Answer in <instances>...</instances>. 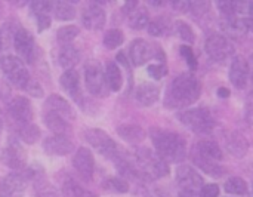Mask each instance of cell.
I'll use <instances>...</instances> for the list:
<instances>
[{
    "mask_svg": "<svg viewBox=\"0 0 253 197\" xmlns=\"http://www.w3.org/2000/svg\"><path fill=\"white\" fill-rule=\"evenodd\" d=\"M31 12L37 16V15H49V12H52V1H46V0H36L30 4Z\"/></svg>",
    "mask_w": 253,
    "mask_h": 197,
    "instance_id": "cell-38",
    "label": "cell"
},
{
    "mask_svg": "<svg viewBox=\"0 0 253 197\" xmlns=\"http://www.w3.org/2000/svg\"><path fill=\"white\" fill-rule=\"evenodd\" d=\"M1 162L7 168H10V169H24L25 165H27V154H25L24 148L18 143L12 141L3 150V153H1Z\"/></svg>",
    "mask_w": 253,
    "mask_h": 197,
    "instance_id": "cell-12",
    "label": "cell"
},
{
    "mask_svg": "<svg viewBox=\"0 0 253 197\" xmlns=\"http://www.w3.org/2000/svg\"><path fill=\"white\" fill-rule=\"evenodd\" d=\"M249 79V64L243 56H236L230 67V80L237 89H243Z\"/></svg>",
    "mask_w": 253,
    "mask_h": 197,
    "instance_id": "cell-15",
    "label": "cell"
},
{
    "mask_svg": "<svg viewBox=\"0 0 253 197\" xmlns=\"http://www.w3.org/2000/svg\"><path fill=\"white\" fill-rule=\"evenodd\" d=\"M148 74L154 80H160L166 74V67L162 64H151V65H148Z\"/></svg>",
    "mask_w": 253,
    "mask_h": 197,
    "instance_id": "cell-43",
    "label": "cell"
},
{
    "mask_svg": "<svg viewBox=\"0 0 253 197\" xmlns=\"http://www.w3.org/2000/svg\"><path fill=\"white\" fill-rule=\"evenodd\" d=\"M173 6L176 9H179L181 12H188L191 7V3L190 1H176V3H173Z\"/></svg>",
    "mask_w": 253,
    "mask_h": 197,
    "instance_id": "cell-48",
    "label": "cell"
},
{
    "mask_svg": "<svg viewBox=\"0 0 253 197\" xmlns=\"http://www.w3.org/2000/svg\"><path fill=\"white\" fill-rule=\"evenodd\" d=\"M179 197H200V193L197 192H190V190H181Z\"/></svg>",
    "mask_w": 253,
    "mask_h": 197,
    "instance_id": "cell-49",
    "label": "cell"
},
{
    "mask_svg": "<svg viewBox=\"0 0 253 197\" xmlns=\"http://www.w3.org/2000/svg\"><path fill=\"white\" fill-rule=\"evenodd\" d=\"M25 91H27L28 94H31L33 97H37V98H40V97L43 95V91H42V88L39 86L37 82H30V83L27 85Z\"/></svg>",
    "mask_w": 253,
    "mask_h": 197,
    "instance_id": "cell-46",
    "label": "cell"
},
{
    "mask_svg": "<svg viewBox=\"0 0 253 197\" xmlns=\"http://www.w3.org/2000/svg\"><path fill=\"white\" fill-rule=\"evenodd\" d=\"M19 135H21V140H22L24 143H27V144H34V143H37V141L40 140V129H39L36 125H31V123L22 125V126H21Z\"/></svg>",
    "mask_w": 253,
    "mask_h": 197,
    "instance_id": "cell-33",
    "label": "cell"
},
{
    "mask_svg": "<svg viewBox=\"0 0 253 197\" xmlns=\"http://www.w3.org/2000/svg\"><path fill=\"white\" fill-rule=\"evenodd\" d=\"M28 177L21 172L6 175L0 184V197H22L27 189Z\"/></svg>",
    "mask_w": 253,
    "mask_h": 197,
    "instance_id": "cell-8",
    "label": "cell"
},
{
    "mask_svg": "<svg viewBox=\"0 0 253 197\" xmlns=\"http://www.w3.org/2000/svg\"><path fill=\"white\" fill-rule=\"evenodd\" d=\"M86 141L102 156L107 157H116L117 154V146L116 143L101 129H87L84 132Z\"/></svg>",
    "mask_w": 253,
    "mask_h": 197,
    "instance_id": "cell-7",
    "label": "cell"
},
{
    "mask_svg": "<svg viewBox=\"0 0 253 197\" xmlns=\"http://www.w3.org/2000/svg\"><path fill=\"white\" fill-rule=\"evenodd\" d=\"M225 146H227V150L234 157H245L248 154V150H249V143H248L246 137L242 135L240 132H236V131H231L227 134Z\"/></svg>",
    "mask_w": 253,
    "mask_h": 197,
    "instance_id": "cell-18",
    "label": "cell"
},
{
    "mask_svg": "<svg viewBox=\"0 0 253 197\" xmlns=\"http://www.w3.org/2000/svg\"><path fill=\"white\" fill-rule=\"evenodd\" d=\"M59 82H61V88L73 99H79V97H80V77H79V73L76 70H67L61 76Z\"/></svg>",
    "mask_w": 253,
    "mask_h": 197,
    "instance_id": "cell-22",
    "label": "cell"
},
{
    "mask_svg": "<svg viewBox=\"0 0 253 197\" xmlns=\"http://www.w3.org/2000/svg\"><path fill=\"white\" fill-rule=\"evenodd\" d=\"M0 68L3 71V74L6 76V79L16 88L19 89H25L27 85L30 83V76L28 71L22 62V59H19L18 56H3L0 58Z\"/></svg>",
    "mask_w": 253,
    "mask_h": 197,
    "instance_id": "cell-4",
    "label": "cell"
},
{
    "mask_svg": "<svg viewBox=\"0 0 253 197\" xmlns=\"http://www.w3.org/2000/svg\"><path fill=\"white\" fill-rule=\"evenodd\" d=\"M221 28L231 39H242L249 31L245 18H237V16H222Z\"/></svg>",
    "mask_w": 253,
    "mask_h": 197,
    "instance_id": "cell-17",
    "label": "cell"
},
{
    "mask_svg": "<svg viewBox=\"0 0 253 197\" xmlns=\"http://www.w3.org/2000/svg\"><path fill=\"white\" fill-rule=\"evenodd\" d=\"M216 6L221 10L222 16H236L237 15L236 13V1H230V0H227V1H218Z\"/></svg>",
    "mask_w": 253,
    "mask_h": 197,
    "instance_id": "cell-39",
    "label": "cell"
},
{
    "mask_svg": "<svg viewBox=\"0 0 253 197\" xmlns=\"http://www.w3.org/2000/svg\"><path fill=\"white\" fill-rule=\"evenodd\" d=\"M219 196V187L216 184H206L200 190V197H218Z\"/></svg>",
    "mask_w": 253,
    "mask_h": 197,
    "instance_id": "cell-44",
    "label": "cell"
},
{
    "mask_svg": "<svg viewBox=\"0 0 253 197\" xmlns=\"http://www.w3.org/2000/svg\"><path fill=\"white\" fill-rule=\"evenodd\" d=\"M200 92H202V86L199 80L193 74H182L172 82L165 104L168 108L188 107L199 99Z\"/></svg>",
    "mask_w": 253,
    "mask_h": 197,
    "instance_id": "cell-1",
    "label": "cell"
},
{
    "mask_svg": "<svg viewBox=\"0 0 253 197\" xmlns=\"http://www.w3.org/2000/svg\"><path fill=\"white\" fill-rule=\"evenodd\" d=\"M9 113L10 116L21 125H28L31 123L33 119V108L31 104L27 98L18 97L9 104Z\"/></svg>",
    "mask_w": 253,
    "mask_h": 197,
    "instance_id": "cell-14",
    "label": "cell"
},
{
    "mask_svg": "<svg viewBox=\"0 0 253 197\" xmlns=\"http://www.w3.org/2000/svg\"><path fill=\"white\" fill-rule=\"evenodd\" d=\"M84 82L86 88L92 95L96 97H105L107 95V80L105 73L102 71V67L98 61H89L84 65Z\"/></svg>",
    "mask_w": 253,
    "mask_h": 197,
    "instance_id": "cell-5",
    "label": "cell"
},
{
    "mask_svg": "<svg viewBox=\"0 0 253 197\" xmlns=\"http://www.w3.org/2000/svg\"><path fill=\"white\" fill-rule=\"evenodd\" d=\"M52 13L59 21H70L76 16V9L67 1H52Z\"/></svg>",
    "mask_w": 253,
    "mask_h": 197,
    "instance_id": "cell-29",
    "label": "cell"
},
{
    "mask_svg": "<svg viewBox=\"0 0 253 197\" xmlns=\"http://www.w3.org/2000/svg\"><path fill=\"white\" fill-rule=\"evenodd\" d=\"M43 150L50 156H65V154L71 153L73 143L65 135H53V137L44 140Z\"/></svg>",
    "mask_w": 253,
    "mask_h": 197,
    "instance_id": "cell-16",
    "label": "cell"
},
{
    "mask_svg": "<svg viewBox=\"0 0 253 197\" xmlns=\"http://www.w3.org/2000/svg\"><path fill=\"white\" fill-rule=\"evenodd\" d=\"M117 132L127 143H141L145 138L144 129L136 125H123L117 129Z\"/></svg>",
    "mask_w": 253,
    "mask_h": 197,
    "instance_id": "cell-28",
    "label": "cell"
},
{
    "mask_svg": "<svg viewBox=\"0 0 253 197\" xmlns=\"http://www.w3.org/2000/svg\"><path fill=\"white\" fill-rule=\"evenodd\" d=\"M178 117L182 125H185L196 134H209L215 128V120L208 108H191L182 111Z\"/></svg>",
    "mask_w": 253,
    "mask_h": 197,
    "instance_id": "cell-3",
    "label": "cell"
},
{
    "mask_svg": "<svg viewBox=\"0 0 253 197\" xmlns=\"http://www.w3.org/2000/svg\"><path fill=\"white\" fill-rule=\"evenodd\" d=\"M159 88L153 83H142L136 88L135 91V98L139 104L148 107V105H153L157 99H159Z\"/></svg>",
    "mask_w": 253,
    "mask_h": 197,
    "instance_id": "cell-23",
    "label": "cell"
},
{
    "mask_svg": "<svg viewBox=\"0 0 253 197\" xmlns=\"http://www.w3.org/2000/svg\"><path fill=\"white\" fill-rule=\"evenodd\" d=\"M13 46H15L16 53L19 55V59L27 61V62L33 61L36 43H34V37H33V34L30 31H27L25 28H19L15 33Z\"/></svg>",
    "mask_w": 253,
    "mask_h": 197,
    "instance_id": "cell-9",
    "label": "cell"
},
{
    "mask_svg": "<svg viewBox=\"0 0 253 197\" xmlns=\"http://www.w3.org/2000/svg\"><path fill=\"white\" fill-rule=\"evenodd\" d=\"M0 49H1V39H0Z\"/></svg>",
    "mask_w": 253,
    "mask_h": 197,
    "instance_id": "cell-53",
    "label": "cell"
},
{
    "mask_svg": "<svg viewBox=\"0 0 253 197\" xmlns=\"http://www.w3.org/2000/svg\"><path fill=\"white\" fill-rule=\"evenodd\" d=\"M141 197H160L159 195H156V193H151V192H148V190H142V195Z\"/></svg>",
    "mask_w": 253,
    "mask_h": 197,
    "instance_id": "cell-51",
    "label": "cell"
},
{
    "mask_svg": "<svg viewBox=\"0 0 253 197\" xmlns=\"http://www.w3.org/2000/svg\"><path fill=\"white\" fill-rule=\"evenodd\" d=\"M33 197H59L58 193L47 184V183H42L37 186L36 189V193Z\"/></svg>",
    "mask_w": 253,
    "mask_h": 197,
    "instance_id": "cell-42",
    "label": "cell"
},
{
    "mask_svg": "<svg viewBox=\"0 0 253 197\" xmlns=\"http://www.w3.org/2000/svg\"><path fill=\"white\" fill-rule=\"evenodd\" d=\"M62 193L65 197H96L93 193L84 190L74 180L68 178L62 183Z\"/></svg>",
    "mask_w": 253,
    "mask_h": 197,
    "instance_id": "cell-30",
    "label": "cell"
},
{
    "mask_svg": "<svg viewBox=\"0 0 253 197\" xmlns=\"http://www.w3.org/2000/svg\"><path fill=\"white\" fill-rule=\"evenodd\" d=\"M36 19H37L39 31H43V30H46V28L50 27V16L49 15H37Z\"/></svg>",
    "mask_w": 253,
    "mask_h": 197,
    "instance_id": "cell-45",
    "label": "cell"
},
{
    "mask_svg": "<svg viewBox=\"0 0 253 197\" xmlns=\"http://www.w3.org/2000/svg\"><path fill=\"white\" fill-rule=\"evenodd\" d=\"M169 30V25H168V21L165 18H159V19H154L148 24V33L151 36H156V37H160V36H165Z\"/></svg>",
    "mask_w": 253,
    "mask_h": 197,
    "instance_id": "cell-37",
    "label": "cell"
},
{
    "mask_svg": "<svg viewBox=\"0 0 253 197\" xmlns=\"http://www.w3.org/2000/svg\"><path fill=\"white\" fill-rule=\"evenodd\" d=\"M80 59V53L79 50L71 46V45H64L59 50V55H58V61H59V65L65 70H73V67L79 62Z\"/></svg>",
    "mask_w": 253,
    "mask_h": 197,
    "instance_id": "cell-24",
    "label": "cell"
},
{
    "mask_svg": "<svg viewBox=\"0 0 253 197\" xmlns=\"http://www.w3.org/2000/svg\"><path fill=\"white\" fill-rule=\"evenodd\" d=\"M178 24H179V25H178V30H179L181 39L185 40V42H188V43H193V42L196 40V36H194L191 27H190L187 22H178Z\"/></svg>",
    "mask_w": 253,
    "mask_h": 197,
    "instance_id": "cell-40",
    "label": "cell"
},
{
    "mask_svg": "<svg viewBox=\"0 0 253 197\" xmlns=\"http://www.w3.org/2000/svg\"><path fill=\"white\" fill-rule=\"evenodd\" d=\"M129 22H130V27L135 28V30H142V28L148 27V24H150L148 12H147L144 7L135 9V10L129 15Z\"/></svg>",
    "mask_w": 253,
    "mask_h": 197,
    "instance_id": "cell-32",
    "label": "cell"
},
{
    "mask_svg": "<svg viewBox=\"0 0 253 197\" xmlns=\"http://www.w3.org/2000/svg\"><path fill=\"white\" fill-rule=\"evenodd\" d=\"M43 120H44V125H46L52 132H55L56 135H64V132L68 129V123H67L65 119H64L62 116H59L58 113L46 111L44 116H43Z\"/></svg>",
    "mask_w": 253,
    "mask_h": 197,
    "instance_id": "cell-26",
    "label": "cell"
},
{
    "mask_svg": "<svg viewBox=\"0 0 253 197\" xmlns=\"http://www.w3.org/2000/svg\"><path fill=\"white\" fill-rule=\"evenodd\" d=\"M246 18H253V1H249V15Z\"/></svg>",
    "mask_w": 253,
    "mask_h": 197,
    "instance_id": "cell-52",
    "label": "cell"
},
{
    "mask_svg": "<svg viewBox=\"0 0 253 197\" xmlns=\"http://www.w3.org/2000/svg\"><path fill=\"white\" fill-rule=\"evenodd\" d=\"M224 189L228 195H234V196H245L248 195V184L245 180L239 178V177H233L230 180L225 181Z\"/></svg>",
    "mask_w": 253,
    "mask_h": 197,
    "instance_id": "cell-31",
    "label": "cell"
},
{
    "mask_svg": "<svg viewBox=\"0 0 253 197\" xmlns=\"http://www.w3.org/2000/svg\"><path fill=\"white\" fill-rule=\"evenodd\" d=\"M200 154H203L208 159H212L215 162H219L224 159L222 156V150L219 148V146L213 141H200L196 147H194Z\"/></svg>",
    "mask_w": 253,
    "mask_h": 197,
    "instance_id": "cell-27",
    "label": "cell"
},
{
    "mask_svg": "<svg viewBox=\"0 0 253 197\" xmlns=\"http://www.w3.org/2000/svg\"><path fill=\"white\" fill-rule=\"evenodd\" d=\"M150 137L153 140L157 154L163 160L173 162V163L184 160L187 154V147L182 137L165 129H151Z\"/></svg>",
    "mask_w": 253,
    "mask_h": 197,
    "instance_id": "cell-2",
    "label": "cell"
},
{
    "mask_svg": "<svg viewBox=\"0 0 253 197\" xmlns=\"http://www.w3.org/2000/svg\"><path fill=\"white\" fill-rule=\"evenodd\" d=\"M181 55L185 58L188 67L191 71H194L197 68V61H196V56H194V52L190 46H181Z\"/></svg>",
    "mask_w": 253,
    "mask_h": 197,
    "instance_id": "cell-41",
    "label": "cell"
},
{
    "mask_svg": "<svg viewBox=\"0 0 253 197\" xmlns=\"http://www.w3.org/2000/svg\"><path fill=\"white\" fill-rule=\"evenodd\" d=\"M73 166L84 181H90L93 171H95V160H93L90 150L86 147L79 148L73 159Z\"/></svg>",
    "mask_w": 253,
    "mask_h": 197,
    "instance_id": "cell-11",
    "label": "cell"
},
{
    "mask_svg": "<svg viewBox=\"0 0 253 197\" xmlns=\"http://www.w3.org/2000/svg\"><path fill=\"white\" fill-rule=\"evenodd\" d=\"M129 53H130L132 64L135 67H139V65H142V64H145L148 61V58L151 55V48H150V45L145 40L136 39V40L132 42Z\"/></svg>",
    "mask_w": 253,
    "mask_h": 197,
    "instance_id": "cell-21",
    "label": "cell"
},
{
    "mask_svg": "<svg viewBox=\"0 0 253 197\" xmlns=\"http://www.w3.org/2000/svg\"><path fill=\"white\" fill-rule=\"evenodd\" d=\"M252 97L249 98L248 101V113H246V117H248V122L253 123V94H251Z\"/></svg>",
    "mask_w": 253,
    "mask_h": 197,
    "instance_id": "cell-47",
    "label": "cell"
},
{
    "mask_svg": "<svg viewBox=\"0 0 253 197\" xmlns=\"http://www.w3.org/2000/svg\"><path fill=\"white\" fill-rule=\"evenodd\" d=\"M218 95H219L221 98H227V97H230V91H228L227 88H219V89H218Z\"/></svg>",
    "mask_w": 253,
    "mask_h": 197,
    "instance_id": "cell-50",
    "label": "cell"
},
{
    "mask_svg": "<svg viewBox=\"0 0 253 197\" xmlns=\"http://www.w3.org/2000/svg\"><path fill=\"white\" fill-rule=\"evenodd\" d=\"M44 111H53L58 113L59 116H62L64 119H74L76 113L73 110V107L59 95H50L46 102H44Z\"/></svg>",
    "mask_w": 253,
    "mask_h": 197,
    "instance_id": "cell-19",
    "label": "cell"
},
{
    "mask_svg": "<svg viewBox=\"0 0 253 197\" xmlns=\"http://www.w3.org/2000/svg\"><path fill=\"white\" fill-rule=\"evenodd\" d=\"M107 16L101 6L92 3L82 13V22L87 30H101L105 25Z\"/></svg>",
    "mask_w": 253,
    "mask_h": 197,
    "instance_id": "cell-13",
    "label": "cell"
},
{
    "mask_svg": "<svg viewBox=\"0 0 253 197\" xmlns=\"http://www.w3.org/2000/svg\"><path fill=\"white\" fill-rule=\"evenodd\" d=\"M77 34H79V28H77V27H74V25H67V27H62V28L58 30L56 39H58L61 43H64V45H70V42L74 40Z\"/></svg>",
    "mask_w": 253,
    "mask_h": 197,
    "instance_id": "cell-36",
    "label": "cell"
},
{
    "mask_svg": "<svg viewBox=\"0 0 253 197\" xmlns=\"http://www.w3.org/2000/svg\"><path fill=\"white\" fill-rule=\"evenodd\" d=\"M191 159H193V162H194V165H196L197 168H200L203 172H206V174L211 175V177H221V175H224V172H225L224 168H222L218 162L205 157V156L200 154L196 148H193Z\"/></svg>",
    "mask_w": 253,
    "mask_h": 197,
    "instance_id": "cell-20",
    "label": "cell"
},
{
    "mask_svg": "<svg viewBox=\"0 0 253 197\" xmlns=\"http://www.w3.org/2000/svg\"><path fill=\"white\" fill-rule=\"evenodd\" d=\"M125 42V36L120 30L114 28V30H108L104 36V45L108 49H116L119 48L122 43Z\"/></svg>",
    "mask_w": 253,
    "mask_h": 197,
    "instance_id": "cell-34",
    "label": "cell"
},
{
    "mask_svg": "<svg viewBox=\"0 0 253 197\" xmlns=\"http://www.w3.org/2000/svg\"><path fill=\"white\" fill-rule=\"evenodd\" d=\"M104 189H107L108 192H114V193H127L129 184H127V181H125L122 178L111 177V178H107V181L104 183Z\"/></svg>",
    "mask_w": 253,
    "mask_h": 197,
    "instance_id": "cell-35",
    "label": "cell"
},
{
    "mask_svg": "<svg viewBox=\"0 0 253 197\" xmlns=\"http://www.w3.org/2000/svg\"><path fill=\"white\" fill-rule=\"evenodd\" d=\"M176 183L181 190H190V192H197V193H200L203 187V178L191 166H187V165H182L178 168Z\"/></svg>",
    "mask_w": 253,
    "mask_h": 197,
    "instance_id": "cell-10",
    "label": "cell"
},
{
    "mask_svg": "<svg viewBox=\"0 0 253 197\" xmlns=\"http://www.w3.org/2000/svg\"><path fill=\"white\" fill-rule=\"evenodd\" d=\"M205 49L208 52V55L213 59V61H224L228 59L230 56H233L234 53V48L230 43V40L225 36L221 34H211L206 39L205 43Z\"/></svg>",
    "mask_w": 253,
    "mask_h": 197,
    "instance_id": "cell-6",
    "label": "cell"
},
{
    "mask_svg": "<svg viewBox=\"0 0 253 197\" xmlns=\"http://www.w3.org/2000/svg\"><path fill=\"white\" fill-rule=\"evenodd\" d=\"M105 80H107V85H108V89L117 92L122 89V85H123V76H122V71L119 68V65L116 62H108L107 64V68H105Z\"/></svg>",
    "mask_w": 253,
    "mask_h": 197,
    "instance_id": "cell-25",
    "label": "cell"
}]
</instances>
